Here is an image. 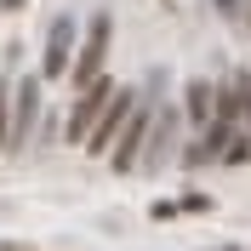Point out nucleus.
I'll return each instance as SVG.
<instances>
[{"mask_svg":"<svg viewBox=\"0 0 251 251\" xmlns=\"http://www.w3.org/2000/svg\"><path fill=\"white\" fill-rule=\"evenodd\" d=\"M109 34H114V17L97 12L86 23V40L75 46V63H69V80H75L80 92H92L97 80H103V57H109Z\"/></svg>","mask_w":251,"mask_h":251,"instance_id":"f257e3e1","label":"nucleus"},{"mask_svg":"<svg viewBox=\"0 0 251 251\" xmlns=\"http://www.w3.org/2000/svg\"><path fill=\"white\" fill-rule=\"evenodd\" d=\"M149 126H154V97H137L131 120L120 126V137H114V149H109V166H114V172H137L143 143H149Z\"/></svg>","mask_w":251,"mask_h":251,"instance_id":"f03ea898","label":"nucleus"},{"mask_svg":"<svg viewBox=\"0 0 251 251\" xmlns=\"http://www.w3.org/2000/svg\"><path fill=\"white\" fill-rule=\"evenodd\" d=\"M131 109H137V92H131V86H114V97L103 103V114H97L92 137H86V149H92V154H109L114 137H120V126L131 120Z\"/></svg>","mask_w":251,"mask_h":251,"instance_id":"7ed1b4c3","label":"nucleus"},{"mask_svg":"<svg viewBox=\"0 0 251 251\" xmlns=\"http://www.w3.org/2000/svg\"><path fill=\"white\" fill-rule=\"evenodd\" d=\"M34 120H40V80H17L12 86V131H6V149H23L34 131Z\"/></svg>","mask_w":251,"mask_h":251,"instance_id":"20e7f679","label":"nucleus"},{"mask_svg":"<svg viewBox=\"0 0 251 251\" xmlns=\"http://www.w3.org/2000/svg\"><path fill=\"white\" fill-rule=\"evenodd\" d=\"M69 63H75V17H51L46 51H40V75H46V80H63Z\"/></svg>","mask_w":251,"mask_h":251,"instance_id":"39448f33","label":"nucleus"},{"mask_svg":"<svg viewBox=\"0 0 251 251\" xmlns=\"http://www.w3.org/2000/svg\"><path fill=\"white\" fill-rule=\"evenodd\" d=\"M114 97V80H97L92 92H80L75 97V114H69V143H80L86 149V137H92V126H97V114H103V103Z\"/></svg>","mask_w":251,"mask_h":251,"instance_id":"423d86ee","label":"nucleus"},{"mask_svg":"<svg viewBox=\"0 0 251 251\" xmlns=\"http://www.w3.org/2000/svg\"><path fill=\"white\" fill-rule=\"evenodd\" d=\"M172 143H177V109H154V126H149V143H143V172H160L172 160Z\"/></svg>","mask_w":251,"mask_h":251,"instance_id":"0eeeda50","label":"nucleus"},{"mask_svg":"<svg viewBox=\"0 0 251 251\" xmlns=\"http://www.w3.org/2000/svg\"><path fill=\"white\" fill-rule=\"evenodd\" d=\"M234 137H240V126H228V120H211V126L200 131V143H194V149H183V160H188V166H205V160H223Z\"/></svg>","mask_w":251,"mask_h":251,"instance_id":"6e6552de","label":"nucleus"},{"mask_svg":"<svg viewBox=\"0 0 251 251\" xmlns=\"http://www.w3.org/2000/svg\"><path fill=\"white\" fill-rule=\"evenodd\" d=\"M183 114H188L194 126H211V120H217V86H211V80H188Z\"/></svg>","mask_w":251,"mask_h":251,"instance_id":"1a4fd4ad","label":"nucleus"},{"mask_svg":"<svg viewBox=\"0 0 251 251\" xmlns=\"http://www.w3.org/2000/svg\"><path fill=\"white\" fill-rule=\"evenodd\" d=\"M217 12L228 17V23H240V29L251 34V12H246V0H217Z\"/></svg>","mask_w":251,"mask_h":251,"instance_id":"9d476101","label":"nucleus"},{"mask_svg":"<svg viewBox=\"0 0 251 251\" xmlns=\"http://www.w3.org/2000/svg\"><path fill=\"white\" fill-rule=\"evenodd\" d=\"M6 131H12V86L0 80V149H6Z\"/></svg>","mask_w":251,"mask_h":251,"instance_id":"9b49d317","label":"nucleus"},{"mask_svg":"<svg viewBox=\"0 0 251 251\" xmlns=\"http://www.w3.org/2000/svg\"><path fill=\"white\" fill-rule=\"evenodd\" d=\"M177 211H211V200H205V194H183V200H177Z\"/></svg>","mask_w":251,"mask_h":251,"instance_id":"f8f14e48","label":"nucleus"},{"mask_svg":"<svg viewBox=\"0 0 251 251\" xmlns=\"http://www.w3.org/2000/svg\"><path fill=\"white\" fill-rule=\"evenodd\" d=\"M0 12H23V0H0Z\"/></svg>","mask_w":251,"mask_h":251,"instance_id":"ddd939ff","label":"nucleus"},{"mask_svg":"<svg viewBox=\"0 0 251 251\" xmlns=\"http://www.w3.org/2000/svg\"><path fill=\"white\" fill-rule=\"evenodd\" d=\"M223 251H240V246H223Z\"/></svg>","mask_w":251,"mask_h":251,"instance_id":"4468645a","label":"nucleus"}]
</instances>
